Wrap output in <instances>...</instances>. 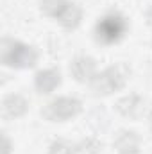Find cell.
<instances>
[{
	"label": "cell",
	"instance_id": "obj_6",
	"mask_svg": "<svg viewBox=\"0 0 152 154\" xmlns=\"http://www.w3.org/2000/svg\"><path fill=\"white\" fill-rule=\"evenodd\" d=\"M38 88L41 93H50L57 84H59V72H41L38 74Z\"/></svg>",
	"mask_w": 152,
	"mask_h": 154
},
{
	"label": "cell",
	"instance_id": "obj_4",
	"mask_svg": "<svg viewBox=\"0 0 152 154\" xmlns=\"http://www.w3.org/2000/svg\"><path fill=\"white\" fill-rule=\"evenodd\" d=\"M4 61L7 65H13V66H31L36 61V54L31 47L22 45V43H14L13 48L5 50Z\"/></svg>",
	"mask_w": 152,
	"mask_h": 154
},
{
	"label": "cell",
	"instance_id": "obj_3",
	"mask_svg": "<svg viewBox=\"0 0 152 154\" xmlns=\"http://www.w3.org/2000/svg\"><path fill=\"white\" fill-rule=\"evenodd\" d=\"M81 109V102L75 99H68V97H63V99H57L54 100L52 104H48V118L52 120H68L72 116H75Z\"/></svg>",
	"mask_w": 152,
	"mask_h": 154
},
{
	"label": "cell",
	"instance_id": "obj_1",
	"mask_svg": "<svg viewBox=\"0 0 152 154\" xmlns=\"http://www.w3.org/2000/svg\"><path fill=\"white\" fill-rule=\"evenodd\" d=\"M127 32V20L120 13H109L102 16L95 25V38L102 45L118 43Z\"/></svg>",
	"mask_w": 152,
	"mask_h": 154
},
{
	"label": "cell",
	"instance_id": "obj_7",
	"mask_svg": "<svg viewBox=\"0 0 152 154\" xmlns=\"http://www.w3.org/2000/svg\"><path fill=\"white\" fill-rule=\"evenodd\" d=\"M72 68H74V75L79 81H82V79H88V75L91 74V70L95 68V63L91 59H88V57H81V59L74 61Z\"/></svg>",
	"mask_w": 152,
	"mask_h": 154
},
{
	"label": "cell",
	"instance_id": "obj_2",
	"mask_svg": "<svg viewBox=\"0 0 152 154\" xmlns=\"http://www.w3.org/2000/svg\"><path fill=\"white\" fill-rule=\"evenodd\" d=\"M43 4H45L43 9H45L48 14L56 16L59 22H63L65 25L74 27V25L79 23L81 13L77 11V7L74 4H68V2H65V0H52V4H50L48 0H45Z\"/></svg>",
	"mask_w": 152,
	"mask_h": 154
},
{
	"label": "cell",
	"instance_id": "obj_5",
	"mask_svg": "<svg viewBox=\"0 0 152 154\" xmlns=\"http://www.w3.org/2000/svg\"><path fill=\"white\" fill-rule=\"evenodd\" d=\"M123 84V75L118 72V68H109L102 75L95 79V90L97 93H111Z\"/></svg>",
	"mask_w": 152,
	"mask_h": 154
}]
</instances>
